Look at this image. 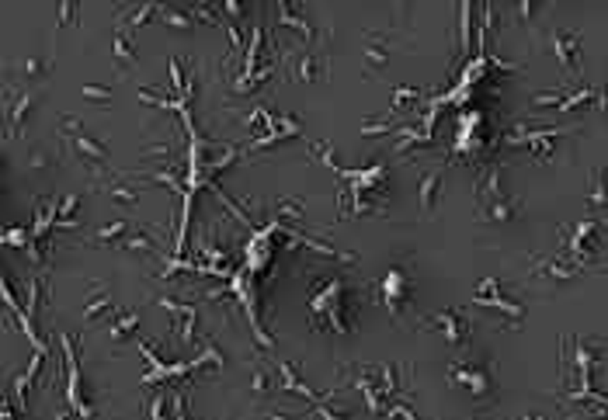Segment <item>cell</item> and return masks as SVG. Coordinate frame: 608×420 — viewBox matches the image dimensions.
Instances as JSON below:
<instances>
[{"label":"cell","instance_id":"cell-1","mask_svg":"<svg viewBox=\"0 0 608 420\" xmlns=\"http://www.w3.org/2000/svg\"><path fill=\"white\" fill-rule=\"evenodd\" d=\"M309 313H313V323H316L320 330L348 333L351 323H348V316H344V282H341V278L323 282V285L309 296Z\"/></svg>","mask_w":608,"mask_h":420},{"label":"cell","instance_id":"cell-2","mask_svg":"<svg viewBox=\"0 0 608 420\" xmlns=\"http://www.w3.org/2000/svg\"><path fill=\"white\" fill-rule=\"evenodd\" d=\"M476 209L483 212V219H490V222H511L518 215V202L501 191V167L497 164L487 167L476 178Z\"/></svg>","mask_w":608,"mask_h":420},{"label":"cell","instance_id":"cell-3","mask_svg":"<svg viewBox=\"0 0 608 420\" xmlns=\"http://www.w3.org/2000/svg\"><path fill=\"white\" fill-rule=\"evenodd\" d=\"M605 250V236H602V222L588 219L581 226H574V233H567V257L574 268H595V254Z\"/></svg>","mask_w":608,"mask_h":420},{"label":"cell","instance_id":"cell-4","mask_svg":"<svg viewBox=\"0 0 608 420\" xmlns=\"http://www.w3.org/2000/svg\"><path fill=\"white\" fill-rule=\"evenodd\" d=\"M452 379L455 382H462L469 393H473V400H487L490 396V389H494V375H490V365L483 361V365H452Z\"/></svg>","mask_w":608,"mask_h":420},{"label":"cell","instance_id":"cell-5","mask_svg":"<svg viewBox=\"0 0 608 420\" xmlns=\"http://www.w3.org/2000/svg\"><path fill=\"white\" fill-rule=\"evenodd\" d=\"M379 296H383V303H386L390 316H400V313H404L406 299H410V282H406V271H404V268H393V271H386V278L379 282Z\"/></svg>","mask_w":608,"mask_h":420},{"label":"cell","instance_id":"cell-6","mask_svg":"<svg viewBox=\"0 0 608 420\" xmlns=\"http://www.w3.org/2000/svg\"><path fill=\"white\" fill-rule=\"evenodd\" d=\"M473 306H490V310L511 316V319H525V310H521L518 303H511V299L501 296V282H497V278H483L480 296H473Z\"/></svg>","mask_w":608,"mask_h":420},{"label":"cell","instance_id":"cell-7","mask_svg":"<svg viewBox=\"0 0 608 420\" xmlns=\"http://www.w3.org/2000/svg\"><path fill=\"white\" fill-rule=\"evenodd\" d=\"M553 56H556V63L563 70H577V63H581V35L556 31L553 35Z\"/></svg>","mask_w":608,"mask_h":420},{"label":"cell","instance_id":"cell-8","mask_svg":"<svg viewBox=\"0 0 608 420\" xmlns=\"http://www.w3.org/2000/svg\"><path fill=\"white\" fill-rule=\"evenodd\" d=\"M427 323H431V326H438V330H441V337H445L448 344H462V340H466V333H469V323H466V316L459 313V310H445V313L431 316Z\"/></svg>","mask_w":608,"mask_h":420},{"label":"cell","instance_id":"cell-9","mask_svg":"<svg viewBox=\"0 0 608 420\" xmlns=\"http://www.w3.org/2000/svg\"><path fill=\"white\" fill-rule=\"evenodd\" d=\"M438 195H441V167L438 171H427L420 178V188H417V198H420V209L431 212L438 205Z\"/></svg>","mask_w":608,"mask_h":420},{"label":"cell","instance_id":"cell-10","mask_svg":"<svg viewBox=\"0 0 608 420\" xmlns=\"http://www.w3.org/2000/svg\"><path fill=\"white\" fill-rule=\"evenodd\" d=\"M278 24H285V28H296V31H303V38H306V42L313 38V24H309L306 17H299V14L292 10V3H289V0H278Z\"/></svg>","mask_w":608,"mask_h":420},{"label":"cell","instance_id":"cell-11","mask_svg":"<svg viewBox=\"0 0 608 420\" xmlns=\"http://www.w3.org/2000/svg\"><path fill=\"white\" fill-rule=\"evenodd\" d=\"M42 358H45V351H35V358L28 361V368L14 379V393H17V403L24 407V396H28V386H31V379L38 375V368H42Z\"/></svg>","mask_w":608,"mask_h":420},{"label":"cell","instance_id":"cell-12","mask_svg":"<svg viewBox=\"0 0 608 420\" xmlns=\"http://www.w3.org/2000/svg\"><path fill=\"white\" fill-rule=\"evenodd\" d=\"M31 101H35V94L31 91H24V94H17V101L10 105V136H17L21 129H24V118H28V108H31Z\"/></svg>","mask_w":608,"mask_h":420},{"label":"cell","instance_id":"cell-13","mask_svg":"<svg viewBox=\"0 0 608 420\" xmlns=\"http://www.w3.org/2000/svg\"><path fill=\"white\" fill-rule=\"evenodd\" d=\"M111 56H115V63L118 66H125V63H136V45L125 38V31H115V42H111Z\"/></svg>","mask_w":608,"mask_h":420},{"label":"cell","instance_id":"cell-14","mask_svg":"<svg viewBox=\"0 0 608 420\" xmlns=\"http://www.w3.org/2000/svg\"><path fill=\"white\" fill-rule=\"evenodd\" d=\"M588 202H591V205H598V209H602V205H608V174L602 171V167L591 174V195H588Z\"/></svg>","mask_w":608,"mask_h":420},{"label":"cell","instance_id":"cell-15","mask_svg":"<svg viewBox=\"0 0 608 420\" xmlns=\"http://www.w3.org/2000/svg\"><path fill=\"white\" fill-rule=\"evenodd\" d=\"M136 326H139V313H122L111 326H108V337H111V340H122V337L132 333Z\"/></svg>","mask_w":608,"mask_h":420},{"label":"cell","instance_id":"cell-16","mask_svg":"<svg viewBox=\"0 0 608 420\" xmlns=\"http://www.w3.org/2000/svg\"><path fill=\"white\" fill-rule=\"evenodd\" d=\"M160 10H157V0H143L132 14H129V28H139V24H146V21H153Z\"/></svg>","mask_w":608,"mask_h":420},{"label":"cell","instance_id":"cell-17","mask_svg":"<svg viewBox=\"0 0 608 420\" xmlns=\"http://www.w3.org/2000/svg\"><path fill=\"white\" fill-rule=\"evenodd\" d=\"M598 98V91H591V87H581V91H574V94H567V98H560V111H574L577 105H584V101H595Z\"/></svg>","mask_w":608,"mask_h":420},{"label":"cell","instance_id":"cell-18","mask_svg":"<svg viewBox=\"0 0 608 420\" xmlns=\"http://www.w3.org/2000/svg\"><path fill=\"white\" fill-rule=\"evenodd\" d=\"M296 73H299L303 84H313V80L320 77V59H316L313 52H306L303 59H299V66H296Z\"/></svg>","mask_w":608,"mask_h":420},{"label":"cell","instance_id":"cell-19","mask_svg":"<svg viewBox=\"0 0 608 420\" xmlns=\"http://www.w3.org/2000/svg\"><path fill=\"white\" fill-rule=\"evenodd\" d=\"M104 310H111V296H108V292H98V296L84 306V319H94V316H101Z\"/></svg>","mask_w":608,"mask_h":420},{"label":"cell","instance_id":"cell-20","mask_svg":"<svg viewBox=\"0 0 608 420\" xmlns=\"http://www.w3.org/2000/svg\"><path fill=\"white\" fill-rule=\"evenodd\" d=\"M160 21H164V24H171V28H192V21H195V17H188V14H181V10L164 7V10H160Z\"/></svg>","mask_w":608,"mask_h":420},{"label":"cell","instance_id":"cell-21","mask_svg":"<svg viewBox=\"0 0 608 420\" xmlns=\"http://www.w3.org/2000/svg\"><path fill=\"white\" fill-rule=\"evenodd\" d=\"M104 191H108L115 202H122V205H136V191L125 188V184H104Z\"/></svg>","mask_w":608,"mask_h":420},{"label":"cell","instance_id":"cell-22","mask_svg":"<svg viewBox=\"0 0 608 420\" xmlns=\"http://www.w3.org/2000/svg\"><path fill=\"white\" fill-rule=\"evenodd\" d=\"M250 393H254L257 400L271 393V379H268V372H264V368H257V372H254V379H250Z\"/></svg>","mask_w":608,"mask_h":420},{"label":"cell","instance_id":"cell-23","mask_svg":"<svg viewBox=\"0 0 608 420\" xmlns=\"http://www.w3.org/2000/svg\"><path fill=\"white\" fill-rule=\"evenodd\" d=\"M365 63H369V66H386V49H383L376 38L365 45Z\"/></svg>","mask_w":608,"mask_h":420},{"label":"cell","instance_id":"cell-24","mask_svg":"<svg viewBox=\"0 0 608 420\" xmlns=\"http://www.w3.org/2000/svg\"><path fill=\"white\" fill-rule=\"evenodd\" d=\"M125 250H143V254H153V250H157V243H153L146 233H136V236H129V240H125Z\"/></svg>","mask_w":608,"mask_h":420},{"label":"cell","instance_id":"cell-25","mask_svg":"<svg viewBox=\"0 0 608 420\" xmlns=\"http://www.w3.org/2000/svg\"><path fill=\"white\" fill-rule=\"evenodd\" d=\"M146 414L150 417H164V414H171V407H167V396L164 393H157L150 403H146Z\"/></svg>","mask_w":608,"mask_h":420},{"label":"cell","instance_id":"cell-26","mask_svg":"<svg viewBox=\"0 0 608 420\" xmlns=\"http://www.w3.org/2000/svg\"><path fill=\"white\" fill-rule=\"evenodd\" d=\"M171 417H188V396H185V389H174V400H171Z\"/></svg>","mask_w":608,"mask_h":420},{"label":"cell","instance_id":"cell-27","mask_svg":"<svg viewBox=\"0 0 608 420\" xmlns=\"http://www.w3.org/2000/svg\"><path fill=\"white\" fill-rule=\"evenodd\" d=\"M404 101H417V91H413V87H397V91H393V108H390V111H397Z\"/></svg>","mask_w":608,"mask_h":420},{"label":"cell","instance_id":"cell-28","mask_svg":"<svg viewBox=\"0 0 608 420\" xmlns=\"http://www.w3.org/2000/svg\"><path fill=\"white\" fill-rule=\"evenodd\" d=\"M80 94H84V98H94V101H108V98H111V91H108V87H94V84L80 87Z\"/></svg>","mask_w":608,"mask_h":420},{"label":"cell","instance_id":"cell-29","mask_svg":"<svg viewBox=\"0 0 608 420\" xmlns=\"http://www.w3.org/2000/svg\"><path fill=\"white\" fill-rule=\"evenodd\" d=\"M122 233H125V222H111V226L98 229V240H115V236H122Z\"/></svg>","mask_w":608,"mask_h":420},{"label":"cell","instance_id":"cell-30","mask_svg":"<svg viewBox=\"0 0 608 420\" xmlns=\"http://www.w3.org/2000/svg\"><path fill=\"white\" fill-rule=\"evenodd\" d=\"M532 10H535V0H518V14H521L525 21L532 17Z\"/></svg>","mask_w":608,"mask_h":420},{"label":"cell","instance_id":"cell-31","mask_svg":"<svg viewBox=\"0 0 608 420\" xmlns=\"http://www.w3.org/2000/svg\"><path fill=\"white\" fill-rule=\"evenodd\" d=\"M21 70H24L28 77H38V73H42V63H38V59H28V63H24Z\"/></svg>","mask_w":608,"mask_h":420},{"label":"cell","instance_id":"cell-32","mask_svg":"<svg viewBox=\"0 0 608 420\" xmlns=\"http://www.w3.org/2000/svg\"><path fill=\"white\" fill-rule=\"evenodd\" d=\"M222 7H226V14H229V17H240V10H243V7H240V0H222Z\"/></svg>","mask_w":608,"mask_h":420},{"label":"cell","instance_id":"cell-33","mask_svg":"<svg viewBox=\"0 0 608 420\" xmlns=\"http://www.w3.org/2000/svg\"><path fill=\"white\" fill-rule=\"evenodd\" d=\"M73 209H77V195H66V198H63V205H59V212H63V215H70Z\"/></svg>","mask_w":608,"mask_h":420}]
</instances>
